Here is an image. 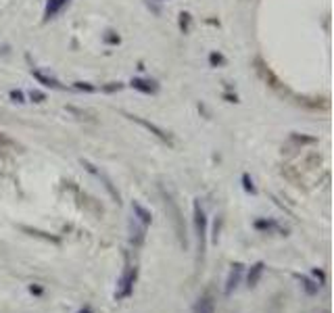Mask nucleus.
<instances>
[{"mask_svg":"<svg viewBox=\"0 0 334 313\" xmlns=\"http://www.w3.org/2000/svg\"><path fill=\"white\" fill-rule=\"evenodd\" d=\"M138 282V267L136 263L130 261V257L126 255V267L121 271L119 280H117V290H115V301H124L130 299L134 295V286Z\"/></svg>","mask_w":334,"mask_h":313,"instance_id":"obj_1","label":"nucleus"},{"mask_svg":"<svg viewBox=\"0 0 334 313\" xmlns=\"http://www.w3.org/2000/svg\"><path fill=\"white\" fill-rule=\"evenodd\" d=\"M155 82H146V80H132V88L144 92V94H153L157 92V86H153Z\"/></svg>","mask_w":334,"mask_h":313,"instance_id":"obj_15","label":"nucleus"},{"mask_svg":"<svg viewBox=\"0 0 334 313\" xmlns=\"http://www.w3.org/2000/svg\"><path fill=\"white\" fill-rule=\"evenodd\" d=\"M77 313H94V309H92V307H88V305H86V307H82V309H80Z\"/></svg>","mask_w":334,"mask_h":313,"instance_id":"obj_26","label":"nucleus"},{"mask_svg":"<svg viewBox=\"0 0 334 313\" xmlns=\"http://www.w3.org/2000/svg\"><path fill=\"white\" fill-rule=\"evenodd\" d=\"M161 194H163V203H165L167 215H169L171 224H173V230H175V234H178V238H180V244L184 246V248H188V240H186V228H184V217H182V211H180L178 203H175V201H173V197H171V194H167L165 190H163Z\"/></svg>","mask_w":334,"mask_h":313,"instance_id":"obj_3","label":"nucleus"},{"mask_svg":"<svg viewBox=\"0 0 334 313\" xmlns=\"http://www.w3.org/2000/svg\"><path fill=\"white\" fill-rule=\"evenodd\" d=\"M255 71L259 73L261 82H263V84H267L269 88H274V90H280V88H282V84H280L278 75H276L274 71H271V69L267 67V63H265L263 58H255Z\"/></svg>","mask_w":334,"mask_h":313,"instance_id":"obj_4","label":"nucleus"},{"mask_svg":"<svg viewBox=\"0 0 334 313\" xmlns=\"http://www.w3.org/2000/svg\"><path fill=\"white\" fill-rule=\"evenodd\" d=\"M132 121H136V123H140L144 130H148L150 134H155L159 140H163V142H169L171 144V138H169V134H165V130H161L159 125H155V123H150V121H146V119H140V117H136V115H128Z\"/></svg>","mask_w":334,"mask_h":313,"instance_id":"obj_8","label":"nucleus"},{"mask_svg":"<svg viewBox=\"0 0 334 313\" xmlns=\"http://www.w3.org/2000/svg\"><path fill=\"white\" fill-rule=\"evenodd\" d=\"M242 188H245L247 192H251V194H257V188H255V184H253L249 173H242Z\"/></svg>","mask_w":334,"mask_h":313,"instance_id":"obj_17","label":"nucleus"},{"mask_svg":"<svg viewBox=\"0 0 334 313\" xmlns=\"http://www.w3.org/2000/svg\"><path fill=\"white\" fill-rule=\"evenodd\" d=\"M29 99H32L34 103H44V101H46V96H44L42 92H34V90L29 92Z\"/></svg>","mask_w":334,"mask_h":313,"instance_id":"obj_23","label":"nucleus"},{"mask_svg":"<svg viewBox=\"0 0 334 313\" xmlns=\"http://www.w3.org/2000/svg\"><path fill=\"white\" fill-rule=\"evenodd\" d=\"M0 146H13V140L3 132H0Z\"/></svg>","mask_w":334,"mask_h":313,"instance_id":"obj_24","label":"nucleus"},{"mask_svg":"<svg viewBox=\"0 0 334 313\" xmlns=\"http://www.w3.org/2000/svg\"><path fill=\"white\" fill-rule=\"evenodd\" d=\"M253 228L257 230V232H263V234H269V232H274V230H280L278 228V224L274 222V219H263V217H259V219H255V224H253ZM284 236L288 234V230H280Z\"/></svg>","mask_w":334,"mask_h":313,"instance_id":"obj_12","label":"nucleus"},{"mask_svg":"<svg viewBox=\"0 0 334 313\" xmlns=\"http://www.w3.org/2000/svg\"><path fill=\"white\" fill-rule=\"evenodd\" d=\"M263 271H265V263L263 261H257V263H253L249 267V273H247V284H249V288H253V286L259 284Z\"/></svg>","mask_w":334,"mask_h":313,"instance_id":"obj_11","label":"nucleus"},{"mask_svg":"<svg viewBox=\"0 0 334 313\" xmlns=\"http://www.w3.org/2000/svg\"><path fill=\"white\" fill-rule=\"evenodd\" d=\"M128 232H130V244L134 248H140L146 240V226H142L136 217H132L128 224Z\"/></svg>","mask_w":334,"mask_h":313,"instance_id":"obj_5","label":"nucleus"},{"mask_svg":"<svg viewBox=\"0 0 334 313\" xmlns=\"http://www.w3.org/2000/svg\"><path fill=\"white\" fill-rule=\"evenodd\" d=\"M242 273H245V265H242V263H234V265L230 267V273H228V278H226V286H224V295H226V297H230V295L238 288L240 280H242Z\"/></svg>","mask_w":334,"mask_h":313,"instance_id":"obj_6","label":"nucleus"},{"mask_svg":"<svg viewBox=\"0 0 334 313\" xmlns=\"http://www.w3.org/2000/svg\"><path fill=\"white\" fill-rule=\"evenodd\" d=\"M11 99H13L15 103H25V101H23V94H21L19 90H13V92H11Z\"/></svg>","mask_w":334,"mask_h":313,"instance_id":"obj_25","label":"nucleus"},{"mask_svg":"<svg viewBox=\"0 0 334 313\" xmlns=\"http://www.w3.org/2000/svg\"><path fill=\"white\" fill-rule=\"evenodd\" d=\"M132 211H134V217L138 219L142 226L148 228L150 224H153V215H150V211H148L144 205H140L138 201H132Z\"/></svg>","mask_w":334,"mask_h":313,"instance_id":"obj_9","label":"nucleus"},{"mask_svg":"<svg viewBox=\"0 0 334 313\" xmlns=\"http://www.w3.org/2000/svg\"><path fill=\"white\" fill-rule=\"evenodd\" d=\"M82 165H84V167H86V169H88L90 173H94V175H96L99 180H103V182H105V188H107V190L111 192V197L115 199V203H119V194H117V190H115V186H113L111 178H109L107 173H103L101 169H96V165H92V163H90L88 159H82Z\"/></svg>","mask_w":334,"mask_h":313,"instance_id":"obj_7","label":"nucleus"},{"mask_svg":"<svg viewBox=\"0 0 334 313\" xmlns=\"http://www.w3.org/2000/svg\"><path fill=\"white\" fill-rule=\"evenodd\" d=\"M67 3H69V0H48V3H46V9H44V19L48 21V19H52L54 15H58L61 9H63Z\"/></svg>","mask_w":334,"mask_h":313,"instance_id":"obj_14","label":"nucleus"},{"mask_svg":"<svg viewBox=\"0 0 334 313\" xmlns=\"http://www.w3.org/2000/svg\"><path fill=\"white\" fill-rule=\"evenodd\" d=\"M180 29L184 31V34H188V31H190V15L188 13L180 15Z\"/></svg>","mask_w":334,"mask_h":313,"instance_id":"obj_18","label":"nucleus"},{"mask_svg":"<svg viewBox=\"0 0 334 313\" xmlns=\"http://www.w3.org/2000/svg\"><path fill=\"white\" fill-rule=\"evenodd\" d=\"M192 222H194V234L199 242V259H203L207 250V215L199 199H194L192 203Z\"/></svg>","mask_w":334,"mask_h":313,"instance_id":"obj_2","label":"nucleus"},{"mask_svg":"<svg viewBox=\"0 0 334 313\" xmlns=\"http://www.w3.org/2000/svg\"><path fill=\"white\" fill-rule=\"evenodd\" d=\"M27 290H29V295H34V297H42L44 295V286L42 284H29Z\"/></svg>","mask_w":334,"mask_h":313,"instance_id":"obj_22","label":"nucleus"},{"mask_svg":"<svg viewBox=\"0 0 334 313\" xmlns=\"http://www.w3.org/2000/svg\"><path fill=\"white\" fill-rule=\"evenodd\" d=\"M311 276H313V280L318 282L320 286H324V284H326V273H324V269H320V267H313V269H311Z\"/></svg>","mask_w":334,"mask_h":313,"instance_id":"obj_19","label":"nucleus"},{"mask_svg":"<svg viewBox=\"0 0 334 313\" xmlns=\"http://www.w3.org/2000/svg\"><path fill=\"white\" fill-rule=\"evenodd\" d=\"M32 75L42 84V86H48V88H61L58 86V82L56 80H52V77H48V75H44L42 71H32Z\"/></svg>","mask_w":334,"mask_h":313,"instance_id":"obj_16","label":"nucleus"},{"mask_svg":"<svg viewBox=\"0 0 334 313\" xmlns=\"http://www.w3.org/2000/svg\"><path fill=\"white\" fill-rule=\"evenodd\" d=\"M292 140L299 142V144H316L318 140L316 138H309V136H299V134H292Z\"/></svg>","mask_w":334,"mask_h":313,"instance_id":"obj_20","label":"nucleus"},{"mask_svg":"<svg viewBox=\"0 0 334 313\" xmlns=\"http://www.w3.org/2000/svg\"><path fill=\"white\" fill-rule=\"evenodd\" d=\"M294 278H297V280L301 282V286H303V288H305V292H307V295H311V297H316V295L320 292V288H322V286L318 284V282H316V280H311V278H307V276H301V273H294Z\"/></svg>","mask_w":334,"mask_h":313,"instance_id":"obj_13","label":"nucleus"},{"mask_svg":"<svg viewBox=\"0 0 334 313\" xmlns=\"http://www.w3.org/2000/svg\"><path fill=\"white\" fill-rule=\"evenodd\" d=\"M209 61H211V65H226V58L220 52H211Z\"/></svg>","mask_w":334,"mask_h":313,"instance_id":"obj_21","label":"nucleus"},{"mask_svg":"<svg viewBox=\"0 0 334 313\" xmlns=\"http://www.w3.org/2000/svg\"><path fill=\"white\" fill-rule=\"evenodd\" d=\"M192 313H215V303L211 295H203L199 297V301L192 307Z\"/></svg>","mask_w":334,"mask_h":313,"instance_id":"obj_10","label":"nucleus"}]
</instances>
